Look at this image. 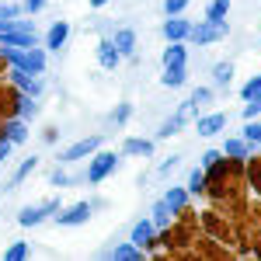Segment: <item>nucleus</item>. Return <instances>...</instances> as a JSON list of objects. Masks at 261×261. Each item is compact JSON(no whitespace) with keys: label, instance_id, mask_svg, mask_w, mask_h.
Listing matches in <instances>:
<instances>
[{"label":"nucleus","instance_id":"1","mask_svg":"<svg viewBox=\"0 0 261 261\" xmlns=\"http://www.w3.org/2000/svg\"><path fill=\"white\" fill-rule=\"evenodd\" d=\"M226 35H230V24L226 21H199L188 32V39L195 42V45H213V42L226 39Z\"/></svg>","mask_w":261,"mask_h":261},{"label":"nucleus","instance_id":"2","mask_svg":"<svg viewBox=\"0 0 261 261\" xmlns=\"http://www.w3.org/2000/svg\"><path fill=\"white\" fill-rule=\"evenodd\" d=\"M119 171V153H98L94 161H91V167H87V181L91 185H101V181L108 178V174H115Z\"/></svg>","mask_w":261,"mask_h":261},{"label":"nucleus","instance_id":"3","mask_svg":"<svg viewBox=\"0 0 261 261\" xmlns=\"http://www.w3.org/2000/svg\"><path fill=\"white\" fill-rule=\"evenodd\" d=\"M101 146V136H87V140H81V143H73V146H66L60 153V161L63 164H73V161H84L87 153H94Z\"/></svg>","mask_w":261,"mask_h":261},{"label":"nucleus","instance_id":"4","mask_svg":"<svg viewBox=\"0 0 261 261\" xmlns=\"http://www.w3.org/2000/svg\"><path fill=\"white\" fill-rule=\"evenodd\" d=\"M91 220V202H77V205H70L66 213H56V223L60 226H81V223Z\"/></svg>","mask_w":261,"mask_h":261},{"label":"nucleus","instance_id":"5","mask_svg":"<svg viewBox=\"0 0 261 261\" xmlns=\"http://www.w3.org/2000/svg\"><path fill=\"white\" fill-rule=\"evenodd\" d=\"M0 45H14V49H32V45H39V39H35V32L7 28V32H0Z\"/></svg>","mask_w":261,"mask_h":261},{"label":"nucleus","instance_id":"6","mask_svg":"<svg viewBox=\"0 0 261 261\" xmlns=\"http://www.w3.org/2000/svg\"><path fill=\"white\" fill-rule=\"evenodd\" d=\"M188 32H192V21H188V18L171 14V18L164 21V39H167V42H185V39H188Z\"/></svg>","mask_w":261,"mask_h":261},{"label":"nucleus","instance_id":"7","mask_svg":"<svg viewBox=\"0 0 261 261\" xmlns=\"http://www.w3.org/2000/svg\"><path fill=\"white\" fill-rule=\"evenodd\" d=\"M94 53H98V66H101V70H115L119 60H122V53L115 49V42H112V39H101Z\"/></svg>","mask_w":261,"mask_h":261},{"label":"nucleus","instance_id":"8","mask_svg":"<svg viewBox=\"0 0 261 261\" xmlns=\"http://www.w3.org/2000/svg\"><path fill=\"white\" fill-rule=\"evenodd\" d=\"M195 129H199V136H216L220 129H226V112H213V115L199 119V122H195Z\"/></svg>","mask_w":261,"mask_h":261},{"label":"nucleus","instance_id":"9","mask_svg":"<svg viewBox=\"0 0 261 261\" xmlns=\"http://www.w3.org/2000/svg\"><path fill=\"white\" fill-rule=\"evenodd\" d=\"M122 153H125V157H150V153H153V140L129 136V140L122 143Z\"/></svg>","mask_w":261,"mask_h":261},{"label":"nucleus","instance_id":"10","mask_svg":"<svg viewBox=\"0 0 261 261\" xmlns=\"http://www.w3.org/2000/svg\"><path fill=\"white\" fill-rule=\"evenodd\" d=\"M35 167H39V157H28V161H21V164H18V171L11 174V181L4 185V192H14V188H18V185H21L24 178H28V174H32Z\"/></svg>","mask_w":261,"mask_h":261},{"label":"nucleus","instance_id":"11","mask_svg":"<svg viewBox=\"0 0 261 261\" xmlns=\"http://www.w3.org/2000/svg\"><path fill=\"white\" fill-rule=\"evenodd\" d=\"M161 63H164V66H185V63H188V49H185L181 42H171V45L164 49Z\"/></svg>","mask_w":261,"mask_h":261},{"label":"nucleus","instance_id":"12","mask_svg":"<svg viewBox=\"0 0 261 261\" xmlns=\"http://www.w3.org/2000/svg\"><path fill=\"white\" fill-rule=\"evenodd\" d=\"M112 42H115V49H119L122 56H133V53H136V32H133V28H119Z\"/></svg>","mask_w":261,"mask_h":261},{"label":"nucleus","instance_id":"13","mask_svg":"<svg viewBox=\"0 0 261 261\" xmlns=\"http://www.w3.org/2000/svg\"><path fill=\"white\" fill-rule=\"evenodd\" d=\"M11 77H14V84H18L24 94H32V98H39V94H42V84L35 81L32 73H24V70H18V66H14V73H11Z\"/></svg>","mask_w":261,"mask_h":261},{"label":"nucleus","instance_id":"14","mask_svg":"<svg viewBox=\"0 0 261 261\" xmlns=\"http://www.w3.org/2000/svg\"><path fill=\"white\" fill-rule=\"evenodd\" d=\"M66 39H70V24H66V21H56V24L49 28V35H45V45L56 53V49H60Z\"/></svg>","mask_w":261,"mask_h":261},{"label":"nucleus","instance_id":"15","mask_svg":"<svg viewBox=\"0 0 261 261\" xmlns=\"http://www.w3.org/2000/svg\"><path fill=\"white\" fill-rule=\"evenodd\" d=\"M223 153L233 157V161H247V157H251V143L247 140H226L223 143Z\"/></svg>","mask_w":261,"mask_h":261},{"label":"nucleus","instance_id":"16","mask_svg":"<svg viewBox=\"0 0 261 261\" xmlns=\"http://www.w3.org/2000/svg\"><path fill=\"white\" fill-rule=\"evenodd\" d=\"M45 216H49V213H45L42 205H24V209L18 213V223H21V226H39Z\"/></svg>","mask_w":261,"mask_h":261},{"label":"nucleus","instance_id":"17","mask_svg":"<svg viewBox=\"0 0 261 261\" xmlns=\"http://www.w3.org/2000/svg\"><path fill=\"white\" fill-rule=\"evenodd\" d=\"M150 237H153V223H150V220H140L136 226H133V233H129V241L136 244V247H146Z\"/></svg>","mask_w":261,"mask_h":261},{"label":"nucleus","instance_id":"18","mask_svg":"<svg viewBox=\"0 0 261 261\" xmlns=\"http://www.w3.org/2000/svg\"><path fill=\"white\" fill-rule=\"evenodd\" d=\"M108 258H115V261H140L143 258V247H136L133 241L119 244V247H112V254H108Z\"/></svg>","mask_w":261,"mask_h":261},{"label":"nucleus","instance_id":"19","mask_svg":"<svg viewBox=\"0 0 261 261\" xmlns=\"http://www.w3.org/2000/svg\"><path fill=\"white\" fill-rule=\"evenodd\" d=\"M0 136H7L11 143H21V140H28V125H24V119H14L0 129Z\"/></svg>","mask_w":261,"mask_h":261},{"label":"nucleus","instance_id":"20","mask_svg":"<svg viewBox=\"0 0 261 261\" xmlns=\"http://www.w3.org/2000/svg\"><path fill=\"white\" fill-rule=\"evenodd\" d=\"M185 81H188L185 66H164V73H161V84H164V87H181Z\"/></svg>","mask_w":261,"mask_h":261},{"label":"nucleus","instance_id":"21","mask_svg":"<svg viewBox=\"0 0 261 261\" xmlns=\"http://www.w3.org/2000/svg\"><path fill=\"white\" fill-rule=\"evenodd\" d=\"M185 202H188V188H171V192L164 195V205H167L171 213H181Z\"/></svg>","mask_w":261,"mask_h":261},{"label":"nucleus","instance_id":"22","mask_svg":"<svg viewBox=\"0 0 261 261\" xmlns=\"http://www.w3.org/2000/svg\"><path fill=\"white\" fill-rule=\"evenodd\" d=\"M35 115H39V98L21 94L18 98V119H35Z\"/></svg>","mask_w":261,"mask_h":261},{"label":"nucleus","instance_id":"23","mask_svg":"<svg viewBox=\"0 0 261 261\" xmlns=\"http://www.w3.org/2000/svg\"><path fill=\"white\" fill-rule=\"evenodd\" d=\"M226 11H230V0H209V7H205V21H223V18H226Z\"/></svg>","mask_w":261,"mask_h":261},{"label":"nucleus","instance_id":"24","mask_svg":"<svg viewBox=\"0 0 261 261\" xmlns=\"http://www.w3.org/2000/svg\"><path fill=\"white\" fill-rule=\"evenodd\" d=\"M213 81L220 84V87H226V84L233 81V63H216L213 66Z\"/></svg>","mask_w":261,"mask_h":261},{"label":"nucleus","instance_id":"25","mask_svg":"<svg viewBox=\"0 0 261 261\" xmlns=\"http://www.w3.org/2000/svg\"><path fill=\"white\" fill-rule=\"evenodd\" d=\"M244 101H247V105L241 108L244 122H247V119H258V115H261V91H258V94H251V98H244Z\"/></svg>","mask_w":261,"mask_h":261},{"label":"nucleus","instance_id":"26","mask_svg":"<svg viewBox=\"0 0 261 261\" xmlns=\"http://www.w3.org/2000/svg\"><path fill=\"white\" fill-rule=\"evenodd\" d=\"M244 140L251 143V146H261V122L258 119H247V125H244Z\"/></svg>","mask_w":261,"mask_h":261},{"label":"nucleus","instance_id":"27","mask_svg":"<svg viewBox=\"0 0 261 261\" xmlns=\"http://www.w3.org/2000/svg\"><path fill=\"white\" fill-rule=\"evenodd\" d=\"M167 220H171V209H167V205H164V199L157 202V205H153V230H164V226H167Z\"/></svg>","mask_w":261,"mask_h":261},{"label":"nucleus","instance_id":"28","mask_svg":"<svg viewBox=\"0 0 261 261\" xmlns=\"http://www.w3.org/2000/svg\"><path fill=\"white\" fill-rule=\"evenodd\" d=\"M195 112H199V105H195V101L188 98V101H181V108L174 112V119H178L181 125H185V122H192V119H195Z\"/></svg>","mask_w":261,"mask_h":261},{"label":"nucleus","instance_id":"29","mask_svg":"<svg viewBox=\"0 0 261 261\" xmlns=\"http://www.w3.org/2000/svg\"><path fill=\"white\" fill-rule=\"evenodd\" d=\"M129 115H133V105H129V101H122L119 108L112 112V125H125V122H129Z\"/></svg>","mask_w":261,"mask_h":261},{"label":"nucleus","instance_id":"30","mask_svg":"<svg viewBox=\"0 0 261 261\" xmlns=\"http://www.w3.org/2000/svg\"><path fill=\"white\" fill-rule=\"evenodd\" d=\"M174 133H181V122L171 115V119H167L161 129H157V140H167V136H174Z\"/></svg>","mask_w":261,"mask_h":261},{"label":"nucleus","instance_id":"31","mask_svg":"<svg viewBox=\"0 0 261 261\" xmlns=\"http://www.w3.org/2000/svg\"><path fill=\"white\" fill-rule=\"evenodd\" d=\"M202 188H205V171L195 167V171L188 174V192H202Z\"/></svg>","mask_w":261,"mask_h":261},{"label":"nucleus","instance_id":"32","mask_svg":"<svg viewBox=\"0 0 261 261\" xmlns=\"http://www.w3.org/2000/svg\"><path fill=\"white\" fill-rule=\"evenodd\" d=\"M220 161H223V150H205L202 153V171H213Z\"/></svg>","mask_w":261,"mask_h":261},{"label":"nucleus","instance_id":"33","mask_svg":"<svg viewBox=\"0 0 261 261\" xmlns=\"http://www.w3.org/2000/svg\"><path fill=\"white\" fill-rule=\"evenodd\" d=\"M4 258H7V261H21V258H28V244H11V247L4 251Z\"/></svg>","mask_w":261,"mask_h":261},{"label":"nucleus","instance_id":"34","mask_svg":"<svg viewBox=\"0 0 261 261\" xmlns=\"http://www.w3.org/2000/svg\"><path fill=\"white\" fill-rule=\"evenodd\" d=\"M188 4H192V0H164V14H167V18H171V14H181Z\"/></svg>","mask_w":261,"mask_h":261},{"label":"nucleus","instance_id":"35","mask_svg":"<svg viewBox=\"0 0 261 261\" xmlns=\"http://www.w3.org/2000/svg\"><path fill=\"white\" fill-rule=\"evenodd\" d=\"M192 101H195V105H209V101H213V87H195V91H192Z\"/></svg>","mask_w":261,"mask_h":261},{"label":"nucleus","instance_id":"36","mask_svg":"<svg viewBox=\"0 0 261 261\" xmlns=\"http://www.w3.org/2000/svg\"><path fill=\"white\" fill-rule=\"evenodd\" d=\"M258 91H261V73H258V77H251V81L241 87V98H251V94H258Z\"/></svg>","mask_w":261,"mask_h":261},{"label":"nucleus","instance_id":"37","mask_svg":"<svg viewBox=\"0 0 261 261\" xmlns=\"http://www.w3.org/2000/svg\"><path fill=\"white\" fill-rule=\"evenodd\" d=\"M49 185H56V188H66V185H70V178H66L63 171H53V178H49Z\"/></svg>","mask_w":261,"mask_h":261},{"label":"nucleus","instance_id":"38","mask_svg":"<svg viewBox=\"0 0 261 261\" xmlns=\"http://www.w3.org/2000/svg\"><path fill=\"white\" fill-rule=\"evenodd\" d=\"M42 209H45L49 216H56V213H60V199H45V202H42Z\"/></svg>","mask_w":261,"mask_h":261},{"label":"nucleus","instance_id":"39","mask_svg":"<svg viewBox=\"0 0 261 261\" xmlns=\"http://www.w3.org/2000/svg\"><path fill=\"white\" fill-rule=\"evenodd\" d=\"M174 167H178V157H167V161L157 167V174H167V171H174Z\"/></svg>","mask_w":261,"mask_h":261},{"label":"nucleus","instance_id":"40","mask_svg":"<svg viewBox=\"0 0 261 261\" xmlns=\"http://www.w3.org/2000/svg\"><path fill=\"white\" fill-rule=\"evenodd\" d=\"M21 7H28V11L35 14V11H42V7H45V0H21Z\"/></svg>","mask_w":261,"mask_h":261},{"label":"nucleus","instance_id":"41","mask_svg":"<svg viewBox=\"0 0 261 261\" xmlns=\"http://www.w3.org/2000/svg\"><path fill=\"white\" fill-rule=\"evenodd\" d=\"M11 146H14V143L7 140V136H0V164H4V157L11 153Z\"/></svg>","mask_w":261,"mask_h":261},{"label":"nucleus","instance_id":"42","mask_svg":"<svg viewBox=\"0 0 261 261\" xmlns=\"http://www.w3.org/2000/svg\"><path fill=\"white\" fill-rule=\"evenodd\" d=\"M105 4H108V0H91V7H105Z\"/></svg>","mask_w":261,"mask_h":261}]
</instances>
